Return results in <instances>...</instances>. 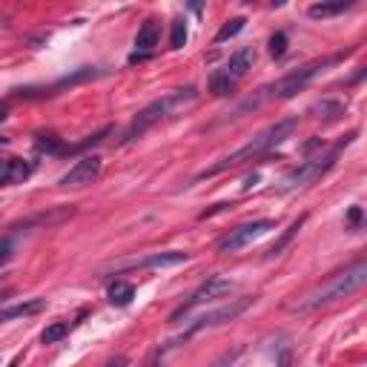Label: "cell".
Here are the masks:
<instances>
[{
	"label": "cell",
	"mask_w": 367,
	"mask_h": 367,
	"mask_svg": "<svg viewBox=\"0 0 367 367\" xmlns=\"http://www.w3.org/2000/svg\"><path fill=\"white\" fill-rule=\"evenodd\" d=\"M69 336V325L67 321H55V325H49L46 330L40 333V341L43 344H58L60 339H67Z\"/></svg>",
	"instance_id": "19"
},
{
	"label": "cell",
	"mask_w": 367,
	"mask_h": 367,
	"mask_svg": "<svg viewBox=\"0 0 367 367\" xmlns=\"http://www.w3.org/2000/svg\"><path fill=\"white\" fill-rule=\"evenodd\" d=\"M158 37H161V29H158V20H144V26L138 29L135 35V52L129 55V63H135V60H146L149 55L155 52L158 46Z\"/></svg>",
	"instance_id": "11"
},
{
	"label": "cell",
	"mask_w": 367,
	"mask_h": 367,
	"mask_svg": "<svg viewBox=\"0 0 367 367\" xmlns=\"http://www.w3.org/2000/svg\"><path fill=\"white\" fill-rule=\"evenodd\" d=\"M348 219H350V224H361V207H353L348 212Z\"/></svg>",
	"instance_id": "26"
},
{
	"label": "cell",
	"mask_w": 367,
	"mask_h": 367,
	"mask_svg": "<svg viewBox=\"0 0 367 367\" xmlns=\"http://www.w3.org/2000/svg\"><path fill=\"white\" fill-rule=\"evenodd\" d=\"M353 6V0H333V3H313L307 9V15L313 20H327V17H336V15H344Z\"/></svg>",
	"instance_id": "15"
},
{
	"label": "cell",
	"mask_w": 367,
	"mask_h": 367,
	"mask_svg": "<svg viewBox=\"0 0 367 367\" xmlns=\"http://www.w3.org/2000/svg\"><path fill=\"white\" fill-rule=\"evenodd\" d=\"M270 55L273 58H284L287 55V35L284 32H275L270 37Z\"/></svg>",
	"instance_id": "22"
},
{
	"label": "cell",
	"mask_w": 367,
	"mask_h": 367,
	"mask_svg": "<svg viewBox=\"0 0 367 367\" xmlns=\"http://www.w3.org/2000/svg\"><path fill=\"white\" fill-rule=\"evenodd\" d=\"M6 144H9V138H6V135H0V146H6Z\"/></svg>",
	"instance_id": "28"
},
{
	"label": "cell",
	"mask_w": 367,
	"mask_h": 367,
	"mask_svg": "<svg viewBox=\"0 0 367 367\" xmlns=\"http://www.w3.org/2000/svg\"><path fill=\"white\" fill-rule=\"evenodd\" d=\"M35 146L40 149V153H46V155H63V149H67V146L60 144L58 135H37Z\"/></svg>",
	"instance_id": "20"
},
{
	"label": "cell",
	"mask_w": 367,
	"mask_h": 367,
	"mask_svg": "<svg viewBox=\"0 0 367 367\" xmlns=\"http://www.w3.org/2000/svg\"><path fill=\"white\" fill-rule=\"evenodd\" d=\"M12 253H15V244H12V239H0V264H3V262H9V258H12Z\"/></svg>",
	"instance_id": "24"
},
{
	"label": "cell",
	"mask_w": 367,
	"mask_h": 367,
	"mask_svg": "<svg viewBox=\"0 0 367 367\" xmlns=\"http://www.w3.org/2000/svg\"><path fill=\"white\" fill-rule=\"evenodd\" d=\"M270 230H275V221H270V219H258V221H247V224H239L235 230H230L224 239H219V244H215V250L219 253H239V250H244L247 244H253V241H258L262 235H267Z\"/></svg>",
	"instance_id": "9"
},
{
	"label": "cell",
	"mask_w": 367,
	"mask_h": 367,
	"mask_svg": "<svg viewBox=\"0 0 367 367\" xmlns=\"http://www.w3.org/2000/svg\"><path fill=\"white\" fill-rule=\"evenodd\" d=\"M253 63H255V49L253 46H241L239 52H232L224 67L219 72H212V78H210L212 95H230L235 89V83L253 69Z\"/></svg>",
	"instance_id": "7"
},
{
	"label": "cell",
	"mask_w": 367,
	"mask_h": 367,
	"mask_svg": "<svg viewBox=\"0 0 367 367\" xmlns=\"http://www.w3.org/2000/svg\"><path fill=\"white\" fill-rule=\"evenodd\" d=\"M244 353V348H235V350H230V353H221L219 359H215L210 367H232L235 361H239V356Z\"/></svg>",
	"instance_id": "23"
},
{
	"label": "cell",
	"mask_w": 367,
	"mask_h": 367,
	"mask_svg": "<svg viewBox=\"0 0 367 367\" xmlns=\"http://www.w3.org/2000/svg\"><path fill=\"white\" fill-rule=\"evenodd\" d=\"M333 60H339V58H327V60H316V63H307V67H298V69H293V72H287V75H282L278 80H273V83H267V86H262L258 89V95L247 103V106H262V103H267V101H287V98H293V95H298L305 86L316 78V75H321Z\"/></svg>",
	"instance_id": "3"
},
{
	"label": "cell",
	"mask_w": 367,
	"mask_h": 367,
	"mask_svg": "<svg viewBox=\"0 0 367 367\" xmlns=\"http://www.w3.org/2000/svg\"><path fill=\"white\" fill-rule=\"evenodd\" d=\"M6 115H9V106H6V103H0V121H6Z\"/></svg>",
	"instance_id": "27"
},
{
	"label": "cell",
	"mask_w": 367,
	"mask_h": 367,
	"mask_svg": "<svg viewBox=\"0 0 367 367\" xmlns=\"http://www.w3.org/2000/svg\"><path fill=\"white\" fill-rule=\"evenodd\" d=\"M189 262V253H181V250H167V253H153L135 262V267H144V270H164V267H178Z\"/></svg>",
	"instance_id": "12"
},
{
	"label": "cell",
	"mask_w": 367,
	"mask_h": 367,
	"mask_svg": "<svg viewBox=\"0 0 367 367\" xmlns=\"http://www.w3.org/2000/svg\"><path fill=\"white\" fill-rule=\"evenodd\" d=\"M253 296H244V298H232V301H227V305H221V307H215V310H210V313H204V316H198L192 325L178 336V339H172L167 348H176V344H181V341H187V339H192L196 333H201V330H210V327H219V325H227V321H232V318H239L247 307H253Z\"/></svg>",
	"instance_id": "6"
},
{
	"label": "cell",
	"mask_w": 367,
	"mask_h": 367,
	"mask_svg": "<svg viewBox=\"0 0 367 367\" xmlns=\"http://www.w3.org/2000/svg\"><path fill=\"white\" fill-rule=\"evenodd\" d=\"M356 138V133H350L348 138H341L333 149H327L325 155H316V158H310V161H305L301 167H296L293 172H287V176L282 178V184H278V192L282 196H287V192H296V189H305V187H310V184H316L318 178H325L327 172L333 169V164H336V158H339V153L344 146H348L350 141Z\"/></svg>",
	"instance_id": "5"
},
{
	"label": "cell",
	"mask_w": 367,
	"mask_h": 367,
	"mask_svg": "<svg viewBox=\"0 0 367 367\" xmlns=\"http://www.w3.org/2000/svg\"><path fill=\"white\" fill-rule=\"evenodd\" d=\"M106 296H110V305H115V307H126L129 301L135 298V287H133V284H126V282H115V284H110Z\"/></svg>",
	"instance_id": "16"
},
{
	"label": "cell",
	"mask_w": 367,
	"mask_h": 367,
	"mask_svg": "<svg viewBox=\"0 0 367 367\" xmlns=\"http://www.w3.org/2000/svg\"><path fill=\"white\" fill-rule=\"evenodd\" d=\"M101 169H103V161L98 158V155H86V158H80L67 176L60 178V187H86V184H92V181H98V176H101Z\"/></svg>",
	"instance_id": "10"
},
{
	"label": "cell",
	"mask_w": 367,
	"mask_h": 367,
	"mask_svg": "<svg viewBox=\"0 0 367 367\" xmlns=\"http://www.w3.org/2000/svg\"><path fill=\"white\" fill-rule=\"evenodd\" d=\"M232 290V282L230 278H224V275H207L204 282L189 293V298L184 301V305L178 307V310H172V316H169V321H181L187 313H192L196 307H201V305H210V301H215V298H221V296H227Z\"/></svg>",
	"instance_id": "8"
},
{
	"label": "cell",
	"mask_w": 367,
	"mask_h": 367,
	"mask_svg": "<svg viewBox=\"0 0 367 367\" xmlns=\"http://www.w3.org/2000/svg\"><path fill=\"white\" fill-rule=\"evenodd\" d=\"M35 172V164L29 161H20V158H9L0 169V187L3 184H17V181H26Z\"/></svg>",
	"instance_id": "14"
},
{
	"label": "cell",
	"mask_w": 367,
	"mask_h": 367,
	"mask_svg": "<svg viewBox=\"0 0 367 367\" xmlns=\"http://www.w3.org/2000/svg\"><path fill=\"white\" fill-rule=\"evenodd\" d=\"M298 126V118H282V121H275V123H270L267 129H262L253 141H247L244 146H239L235 153H230L227 158H221L219 164H212L210 169H204V172H198V178H212V176H219V172H224V169H232V167H241V164H247V161H258L262 155H267L273 146H278V144H284L290 135H293V129Z\"/></svg>",
	"instance_id": "1"
},
{
	"label": "cell",
	"mask_w": 367,
	"mask_h": 367,
	"mask_svg": "<svg viewBox=\"0 0 367 367\" xmlns=\"http://www.w3.org/2000/svg\"><path fill=\"white\" fill-rule=\"evenodd\" d=\"M244 26H247V17H232V20H227V24L219 29V35H215V43H227L230 37L239 35Z\"/></svg>",
	"instance_id": "18"
},
{
	"label": "cell",
	"mask_w": 367,
	"mask_h": 367,
	"mask_svg": "<svg viewBox=\"0 0 367 367\" xmlns=\"http://www.w3.org/2000/svg\"><path fill=\"white\" fill-rule=\"evenodd\" d=\"M192 98H196V89H181V92H169V95L153 101L149 106H144V110L133 118V123L123 129V138H121V141H123V144L138 141L141 135H146V129H153L158 121H164L167 115H172V112L178 110V106L189 103Z\"/></svg>",
	"instance_id": "4"
},
{
	"label": "cell",
	"mask_w": 367,
	"mask_h": 367,
	"mask_svg": "<svg viewBox=\"0 0 367 367\" xmlns=\"http://www.w3.org/2000/svg\"><path fill=\"white\" fill-rule=\"evenodd\" d=\"M364 278H367V264H364V258H359V262H353L348 270H341L333 278H327L318 290L307 293L305 298H298L296 305H290V313H313V310L333 305L339 298H348L364 284Z\"/></svg>",
	"instance_id": "2"
},
{
	"label": "cell",
	"mask_w": 367,
	"mask_h": 367,
	"mask_svg": "<svg viewBox=\"0 0 367 367\" xmlns=\"http://www.w3.org/2000/svg\"><path fill=\"white\" fill-rule=\"evenodd\" d=\"M101 367H129V359L126 356H115V359H110V361L101 364Z\"/></svg>",
	"instance_id": "25"
},
{
	"label": "cell",
	"mask_w": 367,
	"mask_h": 367,
	"mask_svg": "<svg viewBox=\"0 0 367 367\" xmlns=\"http://www.w3.org/2000/svg\"><path fill=\"white\" fill-rule=\"evenodd\" d=\"M46 310V298H29V301H17L9 305L6 310H0V321H15V318H29Z\"/></svg>",
	"instance_id": "13"
},
{
	"label": "cell",
	"mask_w": 367,
	"mask_h": 367,
	"mask_svg": "<svg viewBox=\"0 0 367 367\" xmlns=\"http://www.w3.org/2000/svg\"><path fill=\"white\" fill-rule=\"evenodd\" d=\"M187 43V20L176 17L172 20V35H169V49H184Z\"/></svg>",
	"instance_id": "21"
},
{
	"label": "cell",
	"mask_w": 367,
	"mask_h": 367,
	"mask_svg": "<svg viewBox=\"0 0 367 367\" xmlns=\"http://www.w3.org/2000/svg\"><path fill=\"white\" fill-rule=\"evenodd\" d=\"M305 221H307V215H301V219H296V221L290 224V230H287V232L282 235V239H278V241H275V244L270 247V253H267V255H270V258H275V255H282V250H284V247H287V244H290V241L296 239V232H298L301 227H305Z\"/></svg>",
	"instance_id": "17"
}]
</instances>
